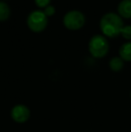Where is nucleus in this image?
Listing matches in <instances>:
<instances>
[{
	"label": "nucleus",
	"mask_w": 131,
	"mask_h": 132,
	"mask_svg": "<svg viewBox=\"0 0 131 132\" xmlns=\"http://www.w3.org/2000/svg\"><path fill=\"white\" fill-rule=\"evenodd\" d=\"M124 27V23L120 16L116 13H107L100 21V28L105 36L114 38L120 34Z\"/></svg>",
	"instance_id": "obj_1"
},
{
	"label": "nucleus",
	"mask_w": 131,
	"mask_h": 132,
	"mask_svg": "<svg viewBox=\"0 0 131 132\" xmlns=\"http://www.w3.org/2000/svg\"><path fill=\"white\" fill-rule=\"evenodd\" d=\"M88 48L93 57L96 59H101L107 55L110 46L107 39L103 35L96 34L91 38Z\"/></svg>",
	"instance_id": "obj_2"
},
{
	"label": "nucleus",
	"mask_w": 131,
	"mask_h": 132,
	"mask_svg": "<svg viewBox=\"0 0 131 132\" xmlns=\"http://www.w3.org/2000/svg\"><path fill=\"white\" fill-rule=\"evenodd\" d=\"M48 24V17L43 11H32L27 17V25L29 29L34 32H40L44 31Z\"/></svg>",
	"instance_id": "obj_3"
},
{
	"label": "nucleus",
	"mask_w": 131,
	"mask_h": 132,
	"mask_svg": "<svg viewBox=\"0 0 131 132\" xmlns=\"http://www.w3.org/2000/svg\"><path fill=\"white\" fill-rule=\"evenodd\" d=\"M85 17L84 14L78 10H71L67 12L63 17L65 27L71 31H76L84 25Z\"/></svg>",
	"instance_id": "obj_4"
},
{
	"label": "nucleus",
	"mask_w": 131,
	"mask_h": 132,
	"mask_svg": "<svg viewBox=\"0 0 131 132\" xmlns=\"http://www.w3.org/2000/svg\"><path fill=\"white\" fill-rule=\"evenodd\" d=\"M31 111L26 105L17 104L11 110V117L17 123H24L30 119Z\"/></svg>",
	"instance_id": "obj_5"
},
{
	"label": "nucleus",
	"mask_w": 131,
	"mask_h": 132,
	"mask_svg": "<svg viewBox=\"0 0 131 132\" xmlns=\"http://www.w3.org/2000/svg\"><path fill=\"white\" fill-rule=\"evenodd\" d=\"M118 13L120 17L131 18V0H121L118 5Z\"/></svg>",
	"instance_id": "obj_6"
},
{
	"label": "nucleus",
	"mask_w": 131,
	"mask_h": 132,
	"mask_svg": "<svg viewBox=\"0 0 131 132\" xmlns=\"http://www.w3.org/2000/svg\"><path fill=\"white\" fill-rule=\"evenodd\" d=\"M119 56L125 61H131V42L122 44L119 48Z\"/></svg>",
	"instance_id": "obj_7"
},
{
	"label": "nucleus",
	"mask_w": 131,
	"mask_h": 132,
	"mask_svg": "<svg viewBox=\"0 0 131 132\" xmlns=\"http://www.w3.org/2000/svg\"><path fill=\"white\" fill-rule=\"evenodd\" d=\"M109 65L112 71H120L124 67V60L120 57H114L110 60Z\"/></svg>",
	"instance_id": "obj_8"
},
{
	"label": "nucleus",
	"mask_w": 131,
	"mask_h": 132,
	"mask_svg": "<svg viewBox=\"0 0 131 132\" xmlns=\"http://www.w3.org/2000/svg\"><path fill=\"white\" fill-rule=\"evenodd\" d=\"M10 16V8L8 5L3 1H0V22L6 21Z\"/></svg>",
	"instance_id": "obj_9"
},
{
	"label": "nucleus",
	"mask_w": 131,
	"mask_h": 132,
	"mask_svg": "<svg viewBox=\"0 0 131 132\" xmlns=\"http://www.w3.org/2000/svg\"><path fill=\"white\" fill-rule=\"evenodd\" d=\"M120 34L122 35L123 38L127 40H131V25H125L121 30Z\"/></svg>",
	"instance_id": "obj_10"
},
{
	"label": "nucleus",
	"mask_w": 131,
	"mask_h": 132,
	"mask_svg": "<svg viewBox=\"0 0 131 132\" xmlns=\"http://www.w3.org/2000/svg\"><path fill=\"white\" fill-rule=\"evenodd\" d=\"M44 14H46V16L47 17H49V16H52L53 14H55V12H56V8H55L53 5H48L47 7H45L44 8Z\"/></svg>",
	"instance_id": "obj_11"
},
{
	"label": "nucleus",
	"mask_w": 131,
	"mask_h": 132,
	"mask_svg": "<svg viewBox=\"0 0 131 132\" xmlns=\"http://www.w3.org/2000/svg\"><path fill=\"white\" fill-rule=\"evenodd\" d=\"M34 1L35 4L40 8H45L48 5H49V3H50V0H34Z\"/></svg>",
	"instance_id": "obj_12"
},
{
	"label": "nucleus",
	"mask_w": 131,
	"mask_h": 132,
	"mask_svg": "<svg viewBox=\"0 0 131 132\" xmlns=\"http://www.w3.org/2000/svg\"><path fill=\"white\" fill-rule=\"evenodd\" d=\"M130 98H131V92H130Z\"/></svg>",
	"instance_id": "obj_13"
}]
</instances>
